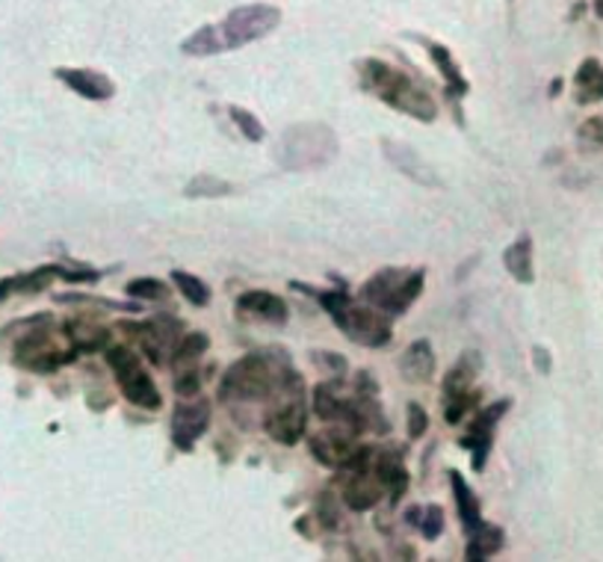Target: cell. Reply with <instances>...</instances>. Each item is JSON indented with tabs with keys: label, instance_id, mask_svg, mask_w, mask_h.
<instances>
[{
	"label": "cell",
	"instance_id": "obj_4",
	"mask_svg": "<svg viewBox=\"0 0 603 562\" xmlns=\"http://www.w3.org/2000/svg\"><path fill=\"white\" fill-rule=\"evenodd\" d=\"M291 288H302L311 296H317V303L323 305V311L332 317V323L341 329V335L349 337L352 344L367 346V349H382V346L390 344L394 337V317L382 314L379 308L367 303H352V296L346 288H337V291H313L308 284H299V281H291Z\"/></svg>",
	"mask_w": 603,
	"mask_h": 562
},
{
	"label": "cell",
	"instance_id": "obj_25",
	"mask_svg": "<svg viewBox=\"0 0 603 562\" xmlns=\"http://www.w3.org/2000/svg\"><path fill=\"white\" fill-rule=\"evenodd\" d=\"M479 370H483V356H479L476 349L462 353V356L456 358V365L444 373L441 397H452V394H467V391H474V382L476 376H479Z\"/></svg>",
	"mask_w": 603,
	"mask_h": 562
},
{
	"label": "cell",
	"instance_id": "obj_32",
	"mask_svg": "<svg viewBox=\"0 0 603 562\" xmlns=\"http://www.w3.org/2000/svg\"><path fill=\"white\" fill-rule=\"evenodd\" d=\"M234 190V187L222 181L219 175H193V181L183 187L187 199H222Z\"/></svg>",
	"mask_w": 603,
	"mask_h": 562
},
{
	"label": "cell",
	"instance_id": "obj_30",
	"mask_svg": "<svg viewBox=\"0 0 603 562\" xmlns=\"http://www.w3.org/2000/svg\"><path fill=\"white\" fill-rule=\"evenodd\" d=\"M479 388L467 391V394H452V397H441V406H444V421L450 423V426H459V423L467 418V414H474L476 406H479Z\"/></svg>",
	"mask_w": 603,
	"mask_h": 562
},
{
	"label": "cell",
	"instance_id": "obj_1",
	"mask_svg": "<svg viewBox=\"0 0 603 562\" xmlns=\"http://www.w3.org/2000/svg\"><path fill=\"white\" fill-rule=\"evenodd\" d=\"M291 370L296 368L287 349L270 346V349L248 353L226 370V376L219 382V403H226L228 409L264 406Z\"/></svg>",
	"mask_w": 603,
	"mask_h": 562
},
{
	"label": "cell",
	"instance_id": "obj_6",
	"mask_svg": "<svg viewBox=\"0 0 603 562\" xmlns=\"http://www.w3.org/2000/svg\"><path fill=\"white\" fill-rule=\"evenodd\" d=\"M260 426L267 430L272 442L284 447H296L302 442V435L308 430V400H305V376L299 370H291L279 388L272 391L270 400L264 403Z\"/></svg>",
	"mask_w": 603,
	"mask_h": 562
},
{
	"label": "cell",
	"instance_id": "obj_41",
	"mask_svg": "<svg viewBox=\"0 0 603 562\" xmlns=\"http://www.w3.org/2000/svg\"><path fill=\"white\" fill-rule=\"evenodd\" d=\"M533 361H536V370H541V373H550V356L544 346H536V349H533Z\"/></svg>",
	"mask_w": 603,
	"mask_h": 562
},
{
	"label": "cell",
	"instance_id": "obj_34",
	"mask_svg": "<svg viewBox=\"0 0 603 562\" xmlns=\"http://www.w3.org/2000/svg\"><path fill=\"white\" fill-rule=\"evenodd\" d=\"M56 303L65 305H98V308H110V311H128L137 314L142 308L140 299L137 303H113V299H98V296H87V293H56Z\"/></svg>",
	"mask_w": 603,
	"mask_h": 562
},
{
	"label": "cell",
	"instance_id": "obj_33",
	"mask_svg": "<svg viewBox=\"0 0 603 562\" xmlns=\"http://www.w3.org/2000/svg\"><path fill=\"white\" fill-rule=\"evenodd\" d=\"M228 116H231L234 128H238L248 142H264V137H267V128H264V122H260L252 110L231 104V107H228Z\"/></svg>",
	"mask_w": 603,
	"mask_h": 562
},
{
	"label": "cell",
	"instance_id": "obj_22",
	"mask_svg": "<svg viewBox=\"0 0 603 562\" xmlns=\"http://www.w3.org/2000/svg\"><path fill=\"white\" fill-rule=\"evenodd\" d=\"M376 474L382 476V483L388 488V500L390 507H397L399 500L406 498V491H409V483H411V474L406 462H402V450H376Z\"/></svg>",
	"mask_w": 603,
	"mask_h": 562
},
{
	"label": "cell",
	"instance_id": "obj_21",
	"mask_svg": "<svg viewBox=\"0 0 603 562\" xmlns=\"http://www.w3.org/2000/svg\"><path fill=\"white\" fill-rule=\"evenodd\" d=\"M435 368H438L435 349H432V344L426 337L411 341V344L406 346V353L399 356V373H402V379L411 382V385H426V382H432Z\"/></svg>",
	"mask_w": 603,
	"mask_h": 562
},
{
	"label": "cell",
	"instance_id": "obj_40",
	"mask_svg": "<svg viewBox=\"0 0 603 562\" xmlns=\"http://www.w3.org/2000/svg\"><path fill=\"white\" fill-rule=\"evenodd\" d=\"M311 361H317V368L332 370L334 376H346V370H349L346 358L337 353H311Z\"/></svg>",
	"mask_w": 603,
	"mask_h": 562
},
{
	"label": "cell",
	"instance_id": "obj_8",
	"mask_svg": "<svg viewBox=\"0 0 603 562\" xmlns=\"http://www.w3.org/2000/svg\"><path fill=\"white\" fill-rule=\"evenodd\" d=\"M104 358H107L110 370L116 376V385H119L121 397L137 406V409L145 411H157L163 406V397L154 379L145 368H142V358L137 356V349L128 344H110L104 349Z\"/></svg>",
	"mask_w": 603,
	"mask_h": 562
},
{
	"label": "cell",
	"instance_id": "obj_11",
	"mask_svg": "<svg viewBox=\"0 0 603 562\" xmlns=\"http://www.w3.org/2000/svg\"><path fill=\"white\" fill-rule=\"evenodd\" d=\"M509 409H512V400H497L471 414L467 430H464V435L459 438V444H462L464 450H471V456H474L471 465H474L476 474H483L485 465H488V456H491V447H495L497 423L506 418Z\"/></svg>",
	"mask_w": 603,
	"mask_h": 562
},
{
	"label": "cell",
	"instance_id": "obj_5",
	"mask_svg": "<svg viewBox=\"0 0 603 562\" xmlns=\"http://www.w3.org/2000/svg\"><path fill=\"white\" fill-rule=\"evenodd\" d=\"M341 152V142L323 122L291 125L275 142V161L284 173H313L325 169Z\"/></svg>",
	"mask_w": 603,
	"mask_h": 562
},
{
	"label": "cell",
	"instance_id": "obj_35",
	"mask_svg": "<svg viewBox=\"0 0 603 562\" xmlns=\"http://www.w3.org/2000/svg\"><path fill=\"white\" fill-rule=\"evenodd\" d=\"M125 293H128L130 299H145V303H151V299H163L169 293V288H166V281L140 276V279H130L125 284Z\"/></svg>",
	"mask_w": 603,
	"mask_h": 562
},
{
	"label": "cell",
	"instance_id": "obj_9",
	"mask_svg": "<svg viewBox=\"0 0 603 562\" xmlns=\"http://www.w3.org/2000/svg\"><path fill=\"white\" fill-rule=\"evenodd\" d=\"M281 24V10L272 3H243L228 12L222 22H216L219 36L226 42V51H238L246 44L258 42L264 36H270Z\"/></svg>",
	"mask_w": 603,
	"mask_h": 562
},
{
	"label": "cell",
	"instance_id": "obj_10",
	"mask_svg": "<svg viewBox=\"0 0 603 562\" xmlns=\"http://www.w3.org/2000/svg\"><path fill=\"white\" fill-rule=\"evenodd\" d=\"M119 329L137 341L140 353L149 358L154 368H169L175 344L183 335V323L172 314H157V317L142 320V323H119Z\"/></svg>",
	"mask_w": 603,
	"mask_h": 562
},
{
	"label": "cell",
	"instance_id": "obj_38",
	"mask_svg": "<svg viewBox=\"0 0 603 562\" xmlns=\"http://www.w3.org/2000/svg\"><path fill=\"white\" fill-rule=\"evenodd\" d=\"M409 438L411 442H418V438H423L426 435V430H429V411L423 409L421 403H409Z\"/></svg>",
	"mask_w": 603,
	"mask_h": 562
},
{
	"label": "cell",
	"instance_id": "obj_14",
	"mask_svg": "<svg viewBox=\"0 0 603 562\" xmlns=\"http://www.w3.org/2000/svg\"><path fill=\"white\" fill-rule=\"evenodd\" d=\"M409 36L418 44H423V51L429 54V60L435 63V68L441 72L444 95H447V101H450L452 110H456V119L462 122V113H459V101H462V98L471 92V84L464 80L462 68H459V63H456L452 51L447 48V44L435 42V39H429V36H421V33H409Z\"/></svg>",
	"mask_w": 603,
	"mask_h": 562
},
{
	"label": "cell",
	"instance_id": "obj_19",
	"mask_svg": "<svg viewBox=\"0 0 603 562\" xmlns=\"http://www.w3.org/2000/svg\"><path fill=\"white\" fill-rule=\"evenodd\" d=\"M65 335L72 337V344L77 346V353L84 356V353H101V349H107L113 344V332H110V325H104L98 317L92 314H80V317H72V320H65L63 323Z\"/></svg>",
	"mask_w": 603,
	"mask_h": 562
},
{
	"label": "cell",
	"instance_id": "obj_29",
	"mask_svg": "<svg viewBox=\"0 0 603 562\" xmlns=\"http://www.w3.org/2000/svg\"><path fill=\"white\" fill-rule=\"evenodd\" d=\"M207 346H210V337L205 332H183L178 337V344L172 349V361H169V368H187V365H198V358L205 356Z\"/></svg>",
	"mask_w": 603,
	"mask_h": 562
},
{
	"label": "cell",
	"instance_id": "obj_39",
	"mask_svg": "<svg viewBox=\"0 0 603 562\" xmlns=\"http://www.w3.org/2000/svg\"><path fill=\"white\" fill-rule=\"evenodd\" d=\"M577 137H580V142H586V145L601 149L603 145V116H592V119L582 122L580 130H577Z\"/></svg>",
	"mask_w": 603,
	"mask_h": 562
},
{
	"label": "cell",
	"instance_id": "obj_37",
	"mask_svg": "<svg viewBox=\"0 0 603 562\" xmlns=\"http://www.w3.org/2000/svg\"><path fill=\"white\" fill-rule=\"evenodd\" d=\"M317 519L323 524V531H337L341 527V519H344V507L337 503L334 491H323L317 498Z\"/></svg>",
	"mask_w": 603,
	"mask_h": 562
},
{
	"label": "cell",
	"instance_id": "obj_26",
	"mask_svg": "<svg viewBox=\"0 0 603 562\" xmlns=\"http://www.w3.org/2000/svg\"><path fill=\"white\" fill-rule=\"evenodd\" d=\"M574 101L577 104H598L603 101V65L594 56H586L574 75Z\"/></svg>",
	"mask_w": 603,
	"mask_h": 562
},
{
	"label": "cell",
	"instance_id": "obj_16",
	"mask_svg": "<svg viewBox=\"0 0 603 562\" xmlns=\"http://www.w3.org/2000/svg\"><path fill=\"white\" fill-rule=\"evenodd\" d=\"M234 308H238L240 320H258V323H267V325H284L287 323V317H291L287 303L281 299L279 293L272 291L240 293Z\"/></svg>",
	"mask_w": 603,
	"mask_h": 562
},
{
	"label": "cell",
	"instance_id": "obj_12",
	"mask_svg": "<svg viewBox=\"0 0 603 562\" xmlns=\"http://www.w3.org/2000/svg\"><path fill=\"white\" fill-rule=\"evenodd\" d=\"M210 400L195 394V397H178L172 411V444L181 454H193L195 444L202 442L210 426Z\"/></svg>",
	"mask_w": 603,
	"mask_h": 562
},
{
	"label": "cell",
	"instance_id": "obj_27",
	"mask_svg": "<svg viewBox=\"0 0 603 562\" xmlns=\"http://www.w3.org/2000/svg\"><path fill=\"white\" fill-rule=\"evenodd\" d=\"M503 267L517 284H533L536 281V264H533V238L529 234H521V238L506 246L503 252Z\"/></svg>",
	"mask_w": 603,
	"mask_h": 562
},
{
	"label": "cell",
	"instance_id": "obj_20",
	"mask_svg": "<svg viewBox=\"0 0 603 562\" xmlns=\"http://www.w3.org/2000/svg\"><path fill=\"white\" fill-rule=\"evenodd\" d=\"M56 279H60L56 264H44V267H36V270L15 272L10 279H0V303H7L12 296H36V293L48 291Z\"/></svg>",
	"mask_w": 603,
	"mask_h": 562
},
{
	"label": "cell",
	"instance_id": "obj_28",
	"mask_svg": "<svg viewBox=\"0 0 603 562\" xmlns=\"http://www.w3.org/2000/svg\"><path fill=\"white\" fill-rule=\"evenodd\" d=\"M406 524L421 533L426 541L441 539L447 531V519H444V509L438 503H426V507H411L406 512Z\"/></svg>",
	"mask_w": 603,
	"mask_h": 562
},
{
	"label": "cell",
	"instance_id": "obj_18",
	"mask_svg": "<svg viewBox=\"0 0 603 562\" xmlns=\"http://www.w3.org/2000/svg\"><path fill=\"white\" fill-rule=\"evenodd\" d=\"M54 77L63 87L72 89L75 95L95 101V104L116 95V84L104 72H95V68H54Z\"/></svg>",
	"mask_w": 603,
	"mask_h": 562
},
{
	"label": "cell",
	"instance_id": "obj_2",
	"mask_svg": "<svg viewBox=\"0 0 603 562\" xmlns=\"http://www.w3.org/2000/svg\"><path fill=\"white\" fill-rule=\"evenodd\" d=\"M3 335H15L12 341V365L27 370V373H39L48 376L54 370L65 368L80 358L77 346L72 337L65 335L63 325L54 323L51 314H33L30 320L12 323L3 329Z\"/></svg>",
	"mask_w": 603,
	"mask_h": 562
},
{
	"label": "cell",
	"instance_id": "obj_13",
	"mask_svg": "<svg viewBox=\"0 0 603 562\" xmlns=\"http://www.w3.org/2000/svg\"><path fill=\"white\" fill-rule=\"evenodd\" d=\"M361 433H356L352 426H344V423H332L329 430H320L308 438V450L311 456L320 462L323 468H332V471H341V468L352 459V454L358 450V438Z\"/></svg>",
	"mask_w": 603,
	"mask_h": 562
},
{
	"label": "cell",
	"instance_id": "obj_31",
	"mask_svg": "<svg viewBox=\"0 0 603 562\" xmlns=\"http://www.w3.org/2000/svg\"><path fill=\"white\" fill-rule=\"evenodd\" d=\"M169 279H172L175 288L183 293V299H187L190 305H195V308H205V305L210 303V288H207L205 281L198 279V276H193V272L172 270Z\"/></svg>",
	"mask_w": 603,
	"mask_h": 562
},
{
	"label": "cell",
	"instance_id": "obj_24",
	"mask_svg": "<svg viewBox=\"0 0 603 562\" xmlns=\"http://www.w3.org/2000/svg\"><path fill=\"white\" fill-rule=\"evenodd\" d=\"M447 480H450V488H452V500H456V509H459V521H462L464 527V536L479 527L483 524V503L476 498V491L467 486V480H464L459 471H447Z\"/></svg>",
	"mask_w": 603,
	"mask_h": 562
},
{
	"label": "cell",
	"instance_id": "obj_15",
	"mask_svg": "<svg viewBox=\"0 0 603 562\" xmlns=\"http://www.w3.org/2000/svg\"><path fill=\"white\" fill-rule=\"evenodd\" d=\"M352 400H356V385L346 382L344 376H334L332 382H320L313 388V411H317V418H323L329 423L349 426Z\"/></svg>",
	"mask_w": 603,
	"mask_h": 562
},
{
	"label": "cell",
	"instance_id": "obj_42",
	"mask_svg": "<svg viewBox=\"0 0 603 562\" xmlns=\"http://www.w3.org/2000/svg\"><path fill=\"white\" fill-rule=\"evenodd\" d=\"M592 10L598 18H603V0H592Z\"/></svg>",
	"mask_w": 603,
	"mask_h": 562
},
{
	"label": "cell",
	"instance_id": "obj_3",
	"mask_svg": "<svg viewBox=\"0 0 603 562\" xmlns=\"http://www.w3.org/2000/svg\"><path fill=\"white\" fill-rule=\"evenodd\" d=\"M356 72L361 89H367L370 95L379 98L382 104H388L390 110H399V113H406V116L423 122V125H432V122L438 119V104L406 72H399V68H394L385 60H379V56L358 60Z\"/></svg>",
	"mask_w": 603,
	"mask_h": 562
},
{
	"label": "cell",
	"instance_id": "obj_7",
	"mask_svg": "<svg viewBox=\"0 0 603 562\" xmlns=\"http://www.w3.org/2000/svg\"><path fill=\"white\" fill-rule=\"evenodd\" d=\"M423 284H426L423 267H382L361 284L358 299L397 320L421 299Z\"/></svg>",
	"mask_w": 603,
	"mask_h": 562
},
{
	"label": "cell",
	"instance_id": "obj_36",
	"mask_svg": "<svg viewBox=\"0 0 603 562\" xmlns=\"http://www.w3.org/2000/svg\"><path fill=\"white\" fill-rule=\"evenodd\" d=\"M202 385H205V370L198 365L175 370V394L178 397H195V394H202Z\"/></svg>",
	"mask_w": 603,
	"mask_h": 562
},
{
	"label": "cell",
	"instance_id": "obj_17",
	"mask_svg": "<svg viewBox=\"0 0 603 562\" xmlns=\"http://www.w3.org/2000/svg\"><path fill=\"white\" fill-rule=\"evenodd\" d=\"M382 152H385V157L390 161V166H397V173L406 175L414 184L441 187V178L435 175V169L423 161L421 154L411 149L409 142L388 140V137H385V140H382Z\"/></svg>",
	"mask_w": 603,
	"mask_h": 562
},
{
	"label": "cell",
	"instance_id": "obj_23",
	"mask_svg": "<svg viewBox=\"0 0 603 562\" xmlns=\"http://www.w3.org/2000/svg\"><path fill=\"white\" fill-rule=\"evenodd\" d=\"M506 548V531L500 524H488L483 521L479 527L467 533V548H464V560L471 562H483L491 560L497 553Z\"/></svg>",
	"mask_w": 603,
	"mask_h": 562
}]
</instances>
